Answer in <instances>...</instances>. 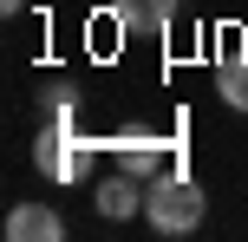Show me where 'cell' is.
I'll use <instances>...</instances> for the list:
<instances>
[{
	"label": "cell",
	"instance_id": "6da1fadb",
	"mask_svg": "<svg viewBox=\"0 0 248 242\" xmlns=\"http://www.w3.org/2000/svg\"><path fill=\"white\" fill-rule=\"evenodd\" d=\"M209 216V196L196 190V177H183V164L150 177V196H144V223L157 236H189L196 223Z\"/></svg>",
	"mask_w": 248,
	"mask_h": 242
},
{
	"label": "cell",
	"instance_id": "7a4b0ae2",
	"mask_svg": "<svg viewBox=\"0 0 248 242\" xmlns=\"http://www.w3.org/2000/svg\"><path fill=\"white\" fill-rule=\"evenodd\" d=\"M85 151H92V138L72 118H52L33 138V164H39V177H52V183H78L85 177Z\"/></svg>",
	"mask_w": 248,
	"mask_h": 242
},
{
	"label": "cell",
	"instance_id": "3957f363",
	"mask_svg": "<svg viewBox=\"0 0 248 242\" xmlns=\"http://www.w3.org/2000/svg\"><path fill=\"white\" fill-rule=\"evenodd\" d=\"M144 196H150V183L131 177V170H118V177L92 183V203H98L105 223H131V216H144Z\"/></svg>",
	"mask_w": 248,
	"mask_h": 242
},
{
	"label": "cell",
	"instance_id": "277c9868",
	"mask_svg": "<svg viewBox=\"0 0 248 242\" xmlns=\"http://www.w3.org/2000/svg\"><path fill=\"white\" fill-rule=\"evenodd\" d=\"M111 151H118V164L131 170V177H144V183L157 177V164H163V138L150 125H124L118 138H111Z\"/></svg>",
	"mask_w": 248,
	"mask_h": 242
},
{
	"label": "cell",
	"instance_id": "5b68a950",
	"mask_svg": "<svg viewBox=\"0 0 248 242\" xmlns=\"http://www.w3.org/2000/svg\"><path fill=\"white\" fill-rule=\"evenodd\" d=\"M7 242H65V223L46 203H13L7 210Z\"/></svg>",
	"mask_w": 248,
	"mask_h": 242
},
{
	"label": "cell",
	"instance_id": "8992f818",
	"mask_svg": "<svg viewBox=\"0 0 248 242\" xmlns=\"http://www.w3.org/2000/svg\"><path fill=\"white\" fill-rule=\"evenodd\" d=\"M111 20L124 26V33H144V39H157L163 26L176 20V0H111Z\"/></svg>",
	"mask_w": 248,
	"mask_h": 242
},
{
	"label": "cell",
	"instance_id": "52a82bcc",
	"mask_svg": "<svg viewBox=\"0 0 248 242\" xmlns=\"http://www.w3.org/2000/svg\"><path fill=\"white\" fill-rule=\"evenodd\" d=\"M216 92H222V105L248 112V52H242V46L222 52V65H216Z\"/></svg>",
	"mask_w": 248,
	"mask_h": 242
},
{
	"label": "cell",
	"instance_id": "ba28073f",
	"mask_svg": "<svg viewBox=\"0 0 248 242\" xmlns=\"http://www.w3.org/2000/svg\"><path fill=\"white\" fill-rule=\"evenodd\" d=\"M72 105H78L72 85H52V92H46V112H52V118H72Z\"/></svg>",
	"mask_w": 248,
	"mask_h": 242
},
{
	"label": "cell",
	"instance_id": "9c48e42d",
	"mask_svg": "<svg viewBox=\"0 0 248 242\" xmlns=\"http://www.w3.org/2000/svg\"><path fill=\"white\" fill-rule=\"evenodd\" d=\"M20 7H26V0H0V13H20Z\"/></svg>",
	"mask_w": 248,
	"mask_h": 242
}]
</instances>
